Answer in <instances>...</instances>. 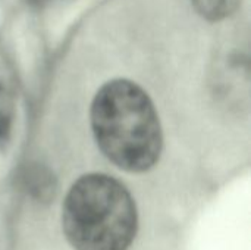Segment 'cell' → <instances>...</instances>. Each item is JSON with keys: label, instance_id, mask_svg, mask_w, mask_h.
<instances>
[{"label": "cell", "instance_id": "1", "mask_svg": "<svg viewBox=\"0 0 251 250\" xmlns=\"http://www.w3.org/2000/svg\"><path fill=\"white\" fill-rule=\"evenodd\" d=\"M91 127L97 146L118 168L150 169L162 152V128L149 94L129 80H112L94 96Z\"/></svg>", "mask_w": 251, "mask_h": 250}, {"label": "cell", "instance_id": "2", "mask_svg": "<svg viewBox=\"0 0 251 250\" xmlns=\"http://www.w3.org/2000/svg\"><path fill=\"white\" fill-rule=\"evenodd\" d=\"M62 227L75 250H128L138 227L135 202L116 178L82 175L66 194Z\"/></svg>", "mask_w": 251, "mask_h": 250}, {"label": "cell", "instance_id": "3", "mask_svg": "<svg viewBox=\"0 0 251 250\" xmlns=\"http://www.w3.org/2000/svg\"><path fill=\"white\" fill-rule=\"evenodd\" d=\"M16 103V78L9 59L0 50V141L12 128Z\"/></svg>", "mask_w": 251, "mask_h": 250}, {"label": "cell", "instance_id": "4", "mask_svg": "<svg viewBox=\"0 0 251 250\" xmlns=\"http://www.w3.org/2000/svg\"><path fill=\"white\" fill-rule=\"evenodd\" d=\"M241 0H193L196 10L209 21H221L237 10Z\"/></svg>", "mask_w": 251, "mask_h": 250}]
</instances>
